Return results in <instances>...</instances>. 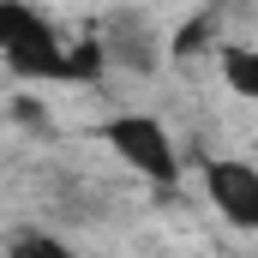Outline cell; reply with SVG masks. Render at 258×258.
<instances>
[{
    "mask_svg": "<svg viewBox=\"0 0 258 258\" xmlns=\"http://www.w3.org/2000/svg\"><path fill=\"white\" fill-rule=\"evenodd\" d=\"M102 138H108V150H114L126 168H138L144 180L174 186L180 156H174V144H168V132H162V120H156V114H114V120L102 126Z\"/></svg>",
    "mask_w": 258,
    "mask_h": 258,
    "instance_id": "6da1fadb",
    "label": "cell"
},
{
    "mask_svg": "<svg viewBox=\"0 0 258 258\" xmlns=\"http://www.w3.org/2000/svg\"><path fill=\"white\" fill-rule=\"evenodd\" d=\"M204 186H210V204H216L234 228L258 234V168L252 162H210Z\"/></svg>",
    "mask_w": 258,
    "mask_h": 258,
    "instance_id": "7a4b0ae2",
    "label": "cell"
},
{
    "mask_svg": "<svg viewBox=\"0 0 258 258\" xmlns=\"http://www.w3.org/2000/svg\"><path fill=\"white\" fill-rule=\"evenodd\" d=\"M6 60L18 78H66V48L54 42V30L42 24V30H30L18 48H6Z\"/></svg>",
    "mask_w": 258,
    "mask_h": 258,
    "instance_id": "3957f363",
    "label": "cell"
},
{
    "mask_svg": "<svg viewBox=\"0 0 258 258\" xmlns=\"http://www.w3.org/2000/svg\"><path fill=\"white\" fill-rule=\"evenodd\" d=\"M222 84L258 102V48H222Z\"/></svg>",
    "mask_w": 258,
    "mask_h": 258,
    "instance_id": "277c9868",
    "label": "cell"
},
{
    "mask_svg": "<svg viewBox=\"0 0 258 258\" xmlns=\"http://www.w3.org/2000/svg\"><path fill=\"white\" fill-rule=\"evenodd\" d=\"M48 18H36V6H24V0H0V54L6 48H18L30 30H42Z\"/></svg>",
    "mask_w": 258,
    "mask_h": 258,
    "instance_id": "5b68a950",
    "label": "cell"
},
{
    "mask_svg": "<svg viewBox=\"0 0 258 258\" xmlns=\"http://www.w3.org/2000/svg\"><path fill=\"white\" fill-rule=\"evenodd\" d=\"M6 258H72V246L54 240V234H18V240L6 246Z\"/></svg>",
    "mask_w": 258,
    "mask_h": 258,
    "instance_id": "8992f818",
    "label": "cell"
},
{
    "mask_svg": "<svg viewBox=\"0 0 258 258\" xmlns=\"http://www.w3.org/2000/svg\"><path fill=\"white\" fill-rule=\"evenodd\" d=\"M114 48H120V54L132 60V72H150V60H156V54H150V36H138V24H120Z\"/></svg>",
    "mask_w": 258,
    "mask_h": 258,
    "instance_id": "52a82bcc",
    "label": "cell"
},
{
    "mask_svg": "<svg viewBox=\"0 0 258 258\" xmlns=\"http://www.w3.org/2000/svg\"><path fill=\"white\" fill-rule=\"evenodd\" d=\"M204 42H210V24H204V18H192V24H180V30H174V60H186V54H198Z\"/></svg>",
    "mask_w": 258,
    "mask_h": 258,
    "instance_id": "ba28073f",
    "label": "cell"
}]
</instances>
